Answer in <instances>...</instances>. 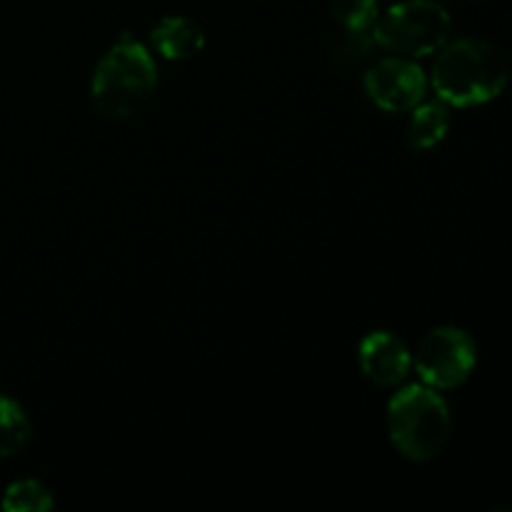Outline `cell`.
<instances>
[{"mask_svg":"<svg viewBox=\"0 0 512 512\" xmlns=\"http://www.w3.org/2000/svg\"><path fill=\"white\" fill-rule=\"evenodd\" d=\"M358 363L370 383L380 388H398L413 370V353L398 335L373 330L360 340Z\"/></svg>","mask_w":512,"mask_h":512,"instance_id":"cell-7","label":"cell"},{"mask_svg":"<svg viewBox=\"0 0 512 512\" xmlns=\"http://www.w3.org/2000/svg\"><path fill=\"white\" fill-rule=\"evenodd\" d=\"M158 88V63L153 53L130 33L98 60L90 80V98L105 118H133Z\"/></svg>","mask_w":512,"mask_h":512,"instance_id":"cell-2","label":"cell"},{"mask_svg":"<svg viewBox=\"0 0 512 512\" xmlns=\"http://www.w3.org/2000/svg\"><path fill=\"white\" fill-rule=\"evenodd\" d=\"M510 83V63L498 45L483 38L448 40L438 50L430 85L443 103L475 108L500 98Z\"/></svg>","mask_w":512,"mask_h":512,"instance_id":"cell-1","label":"cell"},{"mask_svg":"<svg viewBox=\"0 0 512 512\" xmlns=\"http://www.w3.org/2000/svg\"><path fill=\"white\" fill-rule=\"evenodd\" d=\"M150 43L165 60H190L203 53L205 30L185 15H168L150 33Z\"/></svg>","mask_w":512,"mask_h":512,"instance_id":"cell-8","label":"cell"},{"mask_svg":"<svg viewBox=\"0 0 512 512\" xmlns=\"http://www.w3.org/2000/svg\"><path fill=\"white\" fill-rule=\"evenodd\" d=\"M453 33V18L438 0H400L378 15L373 38L378 48L405 58L435 55Z\"/></svg>","mask_w":512,"mask_h":512,"instance_id":"cell-4","label":"cell"},{"mask_svg":"<svg viewBox=\"0 0 512 512\" xmlns=\"http://www.w3.org/2000/svg\"><path fill=\"white\" fill-rule=\"evenodd\" d=\"M33 438V425L23 405L0 395V460L18 455Z\"/></svg>","mask_w":512,"mask_h":512,"instance_id":"cell-11","label":"cell"},{"mask_svg":"<svg viewBox=\"0 0 512 512\" xmlns=\"http://www.w3.org/2000/svg\"><path fill=\"white\" fill-rule=\"evenodd\" d=\"M450 105L443 100L420 103L410 110L408 120V143L415 150H430L443 143L450 130Z\"/></svg>","mask_w":512,"mask_h":512,"instance_id":"cell-9","label":"cell"},{"mask_svg":"<svg viewBox=\"0 0 512 512\" xmlns=\"http://www.w3.org/2000/svg\"><path fill=\"white\" fill-rule=\"evenodd\" d=\"M428 75L405 55L375 60L365 68L363 88L370 103L378 105L385 113H408L420 105L428 93Z\"/></svg>","mask_w":512,"mask_h":512,"instance_id":"cell-6","label":"cell"},{"mask_svg":"<svg viewBox=\"0 0 512 512\" xmlns=\"http://www.w3.org/2000/svg\"><path fill=\"white\" fill-rule=\"evenodd\" d=\"M450 408L430 385H408L388 403V435L400 455L410 463H430L450 440Z\"/></svg>","mask_w":512,"mask_h":512,"instance_id":"cell-3","label":"cell"},{"mask_svg":"<svg viewBox=\"0 0 512 512\" xmlns=\"http://www.w3.org/2000/svg\"><path fill=\"white\" fill-rule=\"evenodd\" d=\"M413 365L425 385L435 390H453L475 373L478 343L468 330L440 325L420 340Z\"/></svg>","mask_w":512,"mask_h":512,"instance_id":"cell-5","label":"cell"},{"mask_svg":"<svg viewBox=\"0 0 512 512\" xmlns=\"http://www.w3.org/2000/svg\"><path fill=\"white\" fill-rule=\"evenodd\" d=\"M55 508V498L40 480H18L8 485L3 495V510L8 512H48Z\"/></svg>","mask_w":512,"mask_h":512,"instance_id":"cell-12","label":"cell"},{"mask_svg":"<svg viewBox=\"0 0 512 512\" xmlns=\"http://www.w3.org/2000/svg\"><path fill=\"white\" fill-rule=\"evenodd\" d=\"M340 28L373 30L380 15V0H330Z\"/></svg>","mask_w":512,"mask_h":512,"instance_id":"cell-13","label":"cell"},{"mask_svg":"<svg viewBox=\"0 0 512 512\" xmlns=\"http://www.w3.org/2000/svg\"><path fill=\"white\" fill-rule=\"evenodd\" d=\"M378 48L373 30L343 28L328 43V58L343 73H358L373 63V53Z\"/></svg>","mask_w":512,"mask_h":512,"instance_id":"cell-10","label":"cell"}]
</instances>
